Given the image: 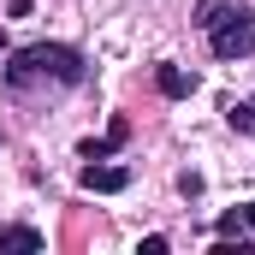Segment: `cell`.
<instances>
[{"label":"cell","instance_id":"1","mask_svg":"<svg viewBox=\"0 0 255 255\" xmlns=\"http://www.w3.org/2000/svg\"><path fill=\"white\" fill-rule=\"evenodd\" d=\"M83 77H89V60L65 42H30L6 60V89L12 95H36V89L60 95V89H77Z\"/></svg>","mask_w":255,"mask_h":255},{"label":"cell","instance_id":"2","mask_svg":"<svg viewBox=\"0 0 255 255\" xmlns=\"http://www.w3.org/2000/svg\"><path fill=\"white\" fill-rule=\"evenodd\" d=\"M196 30L208 36L214 60H250L255 54V12L244 0H196Z\"/></svg>","mask_w":255,"mask_h":255},{"label":"cell","instance_id":"3","mask_svg":"<svg viewBox=\"0 0 255 255\" xmlns=\"http://www.w3.org/2000/svg\"><path fill=\"white\" fill-rule=\"evenodd\" d=\"M77 184H83V190H101V196H119V190H130V166H101V160H89V166L77 172Z\"/></svg>","mask_w":255,"mask_h":255},{"label":"cell","instance_id":"4","mask_svg":"<svg viewBox=\"0 0 255 255\" xmlns=\"http://www.w3.org/2000/svg\"><path fill=\"white\" fill-rule=\"evenodd\" d=\"M154 89L166 101H184V95H196V71H184V65H154Z\"/></svg>","mask_w":255,"mask_h":255},{"label":"cell","instance_id":"5","mask_svg":"<svg viewBox=\"0 0 255 255\" xmlns=\"http://www.w3.org/2000/svg\"><path fill=\"white\" fill-rule=\"evenodd\" d=\"M125 136H130V125H125V119H113V130H107L101 142H83L77 154H83V160H107L113 148H125Z\"/></svg>","mask_w":255,"mask_h":255},{"label":"cell","instance_id":"6","mask_svg":"<svg viewBox=\"0 0 255 255\" xmlns=\"http://www.w3.org/2000/svg\"><path fill=\"white\" fill-rule=\"evenodd\" d=\"M48 238L36 232V226H0V255L6 250H42Z\"/></svg>","mask_w":255,"mask_h":255},{"label":"cell","instance_id":"7","mask_svg":"<svg viewBox=\"0 0 255 255\" xmlns=\"http://www.w3.org/2000/svg\"><path fill=\"white\" fill-rule=\"evenodd\" d=\"M226 125L244 130V136H255V101H226Z\"/></svg>","mask_w":255,"mask_h":255},{"label":"cell","instance_id":"8","mask_svg":"<svg viewBox=\"0 0 255 255\" xmlns=\"http://www.w3.org/2000/svg\"><path fill=\"white\" fill-rule=\"evenodd\" d=\"M244 232V208H232V214H220V238H238Z\"/></svg>","mask_w":255,"mask_h":255},{"label":"cell","instance_id":"9","mask_svg":"<svg viewBox=\"0 0 255 255\" xmlns=\"http://www.w3.org/2000/svg\"><path fill=\"white\" fill-rule=\"evenodd\" d=\"M244 226H250V232H255V202H244Z\"/></svg>","mask_w":255,"mask_h":255}]
</instances>
